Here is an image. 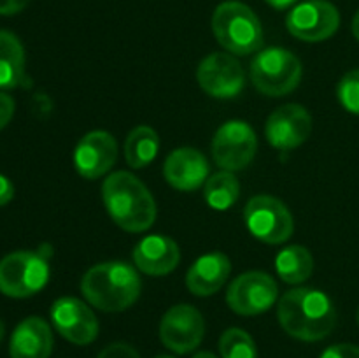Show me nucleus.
Wrapping results in <instances>:
<instances>
[{
  "instance_id": "obj_20",
  "label": "nucleus",
  "mask_w": 359,
  "mask_h": 358,
  "mask_svg": "<svg viewBox=\"0 0 359 358\" xmlns=\"http://www.w3.org/2000/svg\"><path fill=\"white\" fill-rule=\"evenodd\" d=\"M25 81V48L18 35L0 30V90H13Z\"/></svg>"
},
{
  "instance_id": "obj_33",
  "label": "nucleus",
  "mask_w": 359,
  "mask_h": 358,
  "mask_svg": "<svg viewBox=\"0 0 359 358\" xmlns=\"http://www.w3.org/2000/svg\"><path fill=\"white\" fill-rule=\"evenodd\" d=\"M193 358H217V357L214 353H210V351H198V353H195V357Z\"/></svg>"
},
{
  "instance_id": "obj_9",
  "label": "nucleus",
  "mask_w": 359,
  "mask_h": 358,
  "mask_svg": "<svg viewBox=\"0 0 359 358\" xmlns=\"http://www.w3.org/2000/svg\"><path fill=\"white\" fill-rule=\"evenodd\" d=\"M340 13L330 0H305L290 11L286 28L294 39L304 42H321L337 34Z\"/></svg>"
},
{
  "instance_id": "obj_11",
  "label": "nucleus",
  "mask_w": 359,
  "mask_h": 358,
  "mask_svg": "<svg viewBox=\"0 0 359 358\" xmlns=\"http://www.w3.org/2000/svg\"><path fill=\"white\" fill-rule=\"evenodd\" d=\"M196 79L207 95L221 100L235 98L245 86V74L241 62L230 53H210L200 62Z\"/></svg>"
},
{
  "instance_id": "obj_4",
  "label": "nucleus",
  "mask_w": 359,
  "mask_h": 358,
  "mask_svg": "<svg viewBox=\"0 0 359 358\" xmlns=\"http://www.w3.org/2000/svg\"><path fill=\"white\" fill-rule=\"evenodd\" d=\"M212 32L216 41L233 55L245 56L263 46V27L255 11L238 0H226L212 14Z\"/></svg>"
},
{
  "instance_id": "obj_24",
  "label": "nucleus",
  "mask_w": 359,
  "mask_h": 358,
  "mask_svg": "<svg viewBox=\"0 0 359 358\" xmlns=\"http://www.w3.org/2000/svg\"><path fill=\"white\" fill-rule=\"evenodd\" d=\"M221 358H258L255 339L242 329H228L219 337Z\"/></svg>"
},
{
  "instance_id": "obj_30",
  "label": "nucleus",
  "mask_w": 359,
  "mask_h": 358,
  "mask_svg": "<svg viewBox=\"0 0 359 358\" xmlns=\"http://www.w3.org/2000/svg\"><path fill=\"white\" fill-rule=\"evenodd\" d=\"M14 197V185L11 183L9 178L0 174V207L9 204Z\"/></svg>"
},
{
  "instance_id": "obj_32",
  "label": "nucleus",
  "mask_w": 359,
  "mask_h": 358,
  "mask_svg": "<svg viewBox=\"0 0 359 358\" xmlns=\"http://www.w3.org/2000/svg\"><path fill=\"white\" fill-rule=\"evenodd\" d=\"M353 35L359 42V9L356 11V14H354V18H353Z\"/></svg>"
},
{
  "instance_id": "obj_34",
  "label": "nucleus",
  "mask_w": 359,
  "mask_h": 358,
  "mask_svg": "<svg viewBox=\"0 0 359 358\" xmlns=\"http://www.w3.org/2000/svg\"><path fill=\"white\" fill-rule=\"evenodd\" d=\"M4 336H6V326H4V321L0 319V343L4 340Z\"/></svg>"
},
{
  "instance_id": "obj_28",
  "label": "nucleus",
  "mask_w": 359,
  "mask_h": 358,
  "mask_svg": "<svg viewBox=\"0 0 359 358\" xmlns=\"http://www.w3.org/2000/svg\"><path fill=\"white\" fill-rule=\"evenodd\" d=\"M14 109H16L14 98L0 91V130L9 125L14 116Z\"/></svg>"
},
{
  "instance_id": "obj_13",
  "label": "nucleus",
  "mask_w": 359,
  "mask_h": 358,
  "mask_svg": "<svg viewBox=\"0 0 359 358\" xmlns=\"http://www.w3.org/2000/svg\"><path fill=\"white\" fill-rule=\"evenodd\" d=\"M51 321L56 332L77 346L91 344L98 337V319L90 305L76 297H60L53 302Z\"/></svg>"
},
{
  "instance_id": "obj_10",
  "label": "nucleus",
  "mask_w": 359,
  "mask_h": 358,
  "mask_svg": "<svg viewBox=\"0 0 359 358\" xmlns=\"http://www.w3.org/2000/svg\"><path fill=\"white\" fill-rule=\"evenodd\" d=\"M279 298V288L270 274L249 270L231 281L226 291V302L241 316H256L269 311Z\"/></svg>"
},
{
  "instance_id": "obj_7",
  "label": "nucleus",
  "mask_w": 359,
  "mask_h": 358,
  "mask_svg": "<svg viewBox=\"0 0 359 358\" xmlns=\"http://www.w3.org/2000/svg\"><path fill=\"white\" fill-rule=\"evenodd\" d=\"M244 221L252 237L265 244H283L293 235L294 220L286 204L272 195H255L244 209Z\"/></svg>"
},
{
  "instance_id": "obj_29",
  "label": "nucleus",
  "mask_w": 359,
  "mask_h": 358,
  "mask_svg": "<svg viewBox=\"0 0 359 358\" xmlns=\"http://www.w3.org/2000/svg\"><path fill=\"white\" fill-rule=\"evenodd\" d=\"M30 4V0H0V14L2 16H13L21 13Z\"/></svg>"
},
{
  "instance_id": "obj_8",
  "label": "nucleus",
  "mask_w": 359,
  "mask_h": 358,
  "mask_svg": "<svg viewBox=\"0 0 359 358\" xmlns=\"http://www.w3.org/2000/svg\"><path fill=\"white\" fill-rule=\"evenodd\" d=\"M258 137L252 126L242 119L223 123L214 133L212 158L223 171H244L255 160Z\"/></svg>"
},
{
  "instance_id": "obj_18",
  "label": "nucleus",
  "mask_w": 359,
  "mask_h": 358,
  "mask_svg": "<svg viewBox=\"0 0 359 358\" xmlns=\"http://www.w3.org/2000/svg\"><path fill=\"white\" fill-rule=\"evenodd\" d=\"M230 274L231 262L224 253H207L189 267L186 274V286L196 297H209L223 288Z\"/></svg>"
},
{
  "instance_id": "obj_3",
  "label": "nucleus",
  "mask_w": 359,
  "mask_h": 358,
  "mask_svg": "<svg viewBox=\"0 0 359 358\" xmlns=\"http://www.w3.org/2000/svg\"><path fill=\"white\" fill-rule=\"evenodd\" d=\"M137 267L126 262H102L88 269L81 279V291L90 305L104 312H121L140 297Z\"/></svg>"
},
{
  "instance_id": "obj_25",
  "label": "nucleus",
  "mask_w": 359,
  "mask_h": 358,
  "mask_svg": "<svg viewBox=\"0 0 359 358\" xmlns=\"http://www.w3.org/2000/svg\"><path fill=\"white\" fill-rule=\"evenodd\" d=\"M337 97L340 105L351 114L359 116V69L349 70L337 86Z\"/></svg>"
},
{
  "instance_id": "obj_23",
  "label": "nucleus",
  "mask_w": 359,
  "mask_h": 358,
  "mask_svg": "<svg viewBox=\"0 0 359 358\" xmlns=\"http://www.w3.org/2000/svg\"><path fill=\"white\" fill-rule=\"evenodd\" d=\"M241 195V183L233 172L221 171L210 175L203 185V199L214 211H228Z\"/></svg>"
},
{
  "instance_id": "obj_22",
  "label": "nucleus",
  "mask_w": 359,
  "mask_h": 358,
  "mask_svg": "<svg viewBox=\"0 0 359 358\" xmlns=\"http://www.w3.org/2000/svg\"><path fill=\"white\" fill-rule=\"evenodd\" d=\"M160 137L154 128L139 125L125 139V160L132 168H144L156 158Z\"/></svg>"
},
{
  "instance_id": "obj_35",
  "label": "nucleus",
  "mask_w": 359,
  "mask_h": 358,
  "mask_svg": "<svg viewBox=\"0 0 359 358\" xmlns=\"http://www.w3.org/2000/svg\"><path fill=\"white\" fill-rule=\"evenodd\" d=\"M154 358H175V357H170V354H158V357Z\"/></svg>"
},
{
  "instance_id": "obj_5",
  "label": "nucleus",
  "mask_w": 359,
  "mask_h": 358,
  "mask_svg": "<svg viewBox=\"0 0 359 358\" xmlns=\"http://www.w3.org/2000/svg\"><path fill=\"white\" fill-rule=\"evenodd\" d=\"M302 62L284 48L259 49L251 62V81L266 97H284L297 90L302 81Z\"/></svg>"
},
{
  "instance_id": "obj_17",
  "label": "nucleus",
  "mask_w": 359,
  "mask_h": 358,
  "mask_svg": "<svg viewBox=\"0 0 359 358\" xmlns=\"http://www.w3.org/2000/svg\"><path fill=\"white\" fill-rule=\"evenodd\" d=\"M181 262V249L174 239L154 234L144 237L133 249V263L147 276H167Z\"/></svg>"
},
{
  "instance_id": "obj_6",
  "label": "nucleus",
  "mask_w": 359,
  "mask_h": 358,
  "mask_svg": "<svg viewBox=\"0 0 359 358\" xmlns=\"http://www.w3.org/2000/svg\"><path fill=\"white\" fill-rule=\"evenodd\" d=\"M49 260L44 251H14L0 260V293L27 298L49 281Z\"/></svg>"
},
{
  "instance_id": "obj_14",
  "label": "nucleus",
  "mask_w": 359,
  "mask_h": 358,
  "mask_svg": "<svg viewBox=\"0 0 359 358\" xmlns=\"http://www.w3.org/2000/svg\"><path fill=\"white\" fill-rule=\"evenodd\" d=\"M311 132L312 116L300 104L280 105L269 116L265 125L266 140L280 151L302 146L311 137Z\"/></svg>"
},
{
  "instance_id": "obj_16",
  "label": "nucleus",
  "mask_w": 359,
  "mask_h": 358,
  "mask_svg": "<svg viewBox=\"0 0 359 358\" xmlns=\"http://www.w3.org/2000/svg\"><path fill=\"white\" fill-rule=\"evenodd\" d=\"M163 178L179 192H195L209 179V161L195 147H177L165 160Z\"/></svg>"
},
{
  "instance_id": "obj_2",
  "label": "nucleus",
  "mask_w": 359,
  "mask_h": 358,
  "mask_svg": "<svg viewBox=\"0 0 359 358\" xmlns=\"http://www.w3.org/2000/svg\"><path fill=\"white\" fill-rule=\"evenodd\" d=\"M102 199L112 221L126 232H146L156 220L154 197L132 172L118 171L109 174L102 185Z\"/></svg>"
},
{
  "instance_id": "obj_1",
  "label": "nucleus",
  "mask_w": 359,
  "mask_h": 358,
  "mask_svg": "<svg viewBox=\"0 0 359 358\" xmlns=\"http://www.w3.org/2000/svg\"><path fill=\"white\" fill-rule=\"evenodd\" d=\"M277 318L287 336L305 343H318L335 329L337 309L325 291L294 288L279 298Z\"/></svg>"
},
{
  "instance_id": "obj_21",
  "label": "nucleus",
  "mask_w": 359,
  "mask_h": 358,
  "mask_svg": "<svg viewBox=\"0 0 359 358\" xmlns=\"http://www.w3.org/2000/svg\"><path fill=\"white\" fill-rule=\"evenodd\" d=\"M276 270L287 284H302L314 272V258L305 246L293 244L276 256Z\"/></svg>"
},
{
  "instance_id": "obj_12",
  "label": "nucleus",
  "mask_w": 359,
  "mask_h": 358,
  "mask_svg": "<svg viewBox=\"0 0 359 358\" xmlns=\"http://www.w3.org/2000/svg\"><path fill=\"white\" fill-rule=\"evenodd\" d=\"M205 319L189 304L172 305L160 321V339L163 346L177 354L195 351L203 340Z\"/></svg>"
},
{
  "instance_id": "obj_19",
  "label": "nucleus",
  "mask_w": 359,
  "mask_h": 358,
  "mask_svg": "<svg viewBox=\"0 0 359 358\" xmlns=\"http://www.w3.org/2000/svg\"><path fill=\"white\" fill-rule=\"evenodd\" d=\"M53 351V332L39 316L25 318L14 329L9 340L11 358H49Z\"/></svg>"
},
{
  "instance_id": "obj_15",
  "label": "nucleus",
  "mask_w": 359,
  "mask_h": 358,
  "mask_svg": "<svg viewBox=\"0 0 359 358\" xmlns=\"http://www.w3.org/2000/svg\"><path fill=\"white\" fill-rule=\"evenodd\" d=\"M118 158V142L105 130H93L77 142L74 165L84 179H98L107 174Z\"/></svg>"
},
{
  "instance_id": "obj_36",
  "label": "nucleus",
  "mask_w": 359,
  "mask_h": 358,
  "mask_svg": "<svg viewBox=\"0 0 359 358\" xmlns=\"http://www.w3.org/2000/svg\"><path fill=\"white\" fill-rule=\"evenodd\" d=\"M356 321H358V326H359V307H358V311H356Z\"/></svg>"
},
{
  "instance_id": "obj_31",
  "label": "nucleus",
  "mask_w": 359,
  "mask_h": 358,
  "mask_svg": "<svg viewBox=\"0 0 359 358\" xmlns=\"http://www.w3.org/2000/svg\"><path fill=\"white\" fill-rule=\"evenodd\" d=\"M266 4H269L270 7H273V9H287V7H291L293 4H297L298 0H265Z\"/></svg>"
},
{
  "instance_id": "obj_26",
  "label": "nucleus",
  "mask_w": 359,
  "mask_h": 358,
  "mask_svg": "<svg viewBox=\"0 0 359 358\" xmlns=\"http://www.w3.org/2000/svg\"><path fill=\"white\" fill-rule=\"evenodd\" d=\"M97 358H140L139 351L126 343H112L98 353Z\"/></svg>"
},
{
  "instance_id": "obj_27",
  "label": "nucleus",
  "mask_w": 359,
  "mask_h": 358,
  "mask_svg": "<svg viewBox=\"0 0 359 358\" xmlns=\"http://www.w3.org/2000/svg\"><path fill=\"white\" fill-rule=\"evenodd\" d=\"M321 358H359V346L356 344H335L325 350Z\"/></svg>"
}]
</instances>
